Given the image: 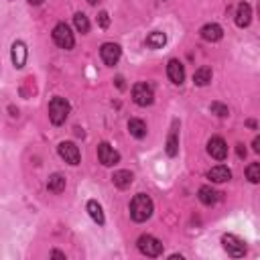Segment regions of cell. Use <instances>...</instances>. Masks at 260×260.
<instances>
[{
	"label": "cell",
	"instance_id": "6da1fadb",
	"mask_svg": "<svg viewBox=\"0 0 260 260\" xmlns=\"http://www.w3.org/2000/svg\"><path fill=\"white\" fill-rule=\"evenodd\" d=\"M152 210H154L152 199H150L148 195H144V193L134 195V199L130 201V218H132L136 224L146 222V220L152 216Z\"/></svg>",
	"mask_w": 260,
	"mask_h": 260
},
{
	"label": "cell",
	"instance_id": "7a4b0ae2",
	"mask_svg": "<svg viewBox=\"0 0 260 260\" xmlns=\"http://www.w3.org/2000/svg\"><path fill=\"white\" fill-rule=\"evenodd\" d=\"M69 110H71V106H69V102L65 98H53L49 102V120L53 122L55 126H61L67 120Z\"/></svg>",
	"mask_w": 260,
	"mask_h": 260
},
{
	"label": "cell",
	"instance_id": "3957f363",
	"mask_svg": "<svg viewBox=\"0 0 260 260\" xmlns=\"http://www.w3.org/2000/svg\"><path fill=\"white\" fill-rule=\"evenodd\" d=\"M136 246H138V250H140L144 256H148V258H157V256L163 254V242H161L159 238L150 236V234H142V236L138 238Z\"/></svg>",
	"mask_w": 260,
	"mask_h": 260
},
{
	"label": "cell",
	"instance_id": "277c9868",
	"mask_svg": "<svg viewBox=\"0 0 260 260\" xmlns=\"http://www.w3.org/2000/svg\"><path fill=\"white\" fill-rule=\"evenodd\" d=\"M222 244H224V250L228 252V256H232V258H242L246 254V242L234 234L222 236Z\"/></svg>",
	"mask_w": 260,
	"mask_h": 260
},
{
	"label": "cell",
	"instance_id": "5b68a950",
	"mask_svg": "<svg viewBox=\"0 0 260 260\" xmlns=\"http://www.w3.org/2000/svg\"><path fill=\"white\" fill-rule=\"evenodd\" d=\"M53 41H55V45L61 47V49H73V45H75L73 33H71V29H69L65 23L55 25V29H53Z\"/></svg>",
	"mask_w": 260,
	"mask_h": 260
},
{
	"label": "cell",
	"instance_id": "8992f818",
	"mask_svg": "<svg viewBox=\"0 0 260 260\" xmlns=\"http://www.w3.org/2000/svg\"><path fill=\"white\" fill-rule=\"evenodd\" d=\"M98 159L104 167H114L120 163V154L108 142H100L98 144Z\"/></svg>",
	"mask_w": 260,
	"mask_h": 260
},
{
	"label": "cell",
	"instance_id": "52a82bcc",
	"mask_svg": "<svg viewBox=\"0 0 260 260\" xmlns=\"http://www.w3.org/2000/svg\"><path fill=\"white\" fill-rule=\"evenodd\" d=\"M132 100L138 104V106H150V104L154 102V92L148 83H136L132 88Z\"/></svg>",
	"mask_w": 260,
	"mask_h": 260
},
{
	"label": "cell",
	"instance_id": "ba28073f",
	"mask_svg": "<svg viewBox=\"0 0 260 260\" xmlns=\"http://www.w3.org/2000/svg\"><path fill=\"white\" fill-rule=\"evenodd\" d=\"M120 55H122V49H120V45H116V43H104V45L100 47V57H102V61L106 63V65H110V67H114V65L118 63Z\"/></svg>",
	"mask_w": 260,
	"mask_h": 260
},
{
	"label": "cell",
	"instance_id": "9c48e42d",
	"mask_svg": "<svg viewBox=\"0 0 260 260\" xmlns=\"http://www.w3.org/2000/svg\"><path fill=\"white\" fill-rule=\"evenodd\" d=\"M59 157L65 161V163H69V165H79V161H81V154H79V148L73 144V142H61L59 144Z\"/></svg>",
	"mask_w": 260,
	"mask_h": 260
},
{
	"label": "cell",
	"instance_id": "30bf717a",
	"mask_svg": "<svg viewBox=\"0 0 260 260\" xmlns=\"http://www.w3.org/2000/svg\"><path fill=\"white\" fill-rule=\"evenodd\" d=\"M207 152H210V157L216 159V161H224L228 157V144L224 138L220 136H214L210 138V142H207Z\"/></svg>",
	"mask_w": 260,
	"mask_h": 260
},
{
	"label": "cell",
	"instance_id": "8fae6325",
	"mask_svg": "<svg viewBox=\"0 0 260 260\" xmlns=\"http://www.w3.org/2000/svg\"><path fill=\"white\" fill-rule=\"evenodd\" d=\"M167 75L175 85H181L185 81V65L179 59H171L167 65Z\"/></svg>",
	"mask_w": 260,
	"mask_h": 260
},
{
	"label": "cell",
	"instance_id": "7c38bea8",
	"mask_svg": "<svg viewBox=\"0 0 260 260\" xmlns=\"http://www.w3.org/2000/svg\"><path fill=\"white\" fill-rule=\"evenodd\" d=\"M199 35H201L203 41L216 43V41H220V39L224 37V29H222L220 25H216V23H210V25H203V27H201Z\"/></svg>",
	"mask_w": 260,
	"mask_h": 260
},
{
	"label": "cell",
	"instance_id": "4fadbf2b",
	"mask_svg": "<svg viewBox=\"0 0 260 260\" xmlns=\"http://www.w3.org/2000/svg\"><path fill=\"white\" fill-rule=\"evenodd\" d=\"M197 197H199V201H201L203 205H207V207H212V205H216V203L220 201V193H218L216 189H212L210 185H203V187H199Z\"/></svg>",
	"mask_w": 260,
	"mask_h": 260
},
{
	"label": "cell",
	"instance_id": "5bb4252c",
	"mask_svg": "<svg viewBox=\"0 0 260 260\" xmlns=\"http://www.w3.org/2000/svg\"><path fill=\"white\" fill-rule=\"evenodd\" d=\"M11 57H13V63H15L17 69L25 67V63H27V47H25L23 41H15V43H13V53H11Z\"/></svg>",
	"mask_w": 260,
	"mask_h": 260
},
{
	"label": "cell",
	"instance_id": "9a60e30c",
	"mask_svg": "<svg viewBox=\"0 0 260 260\" xmlns=\"http://www.w3.org/2000/svg\"><path fill=\"white\" fill-rule=\"evenodd\" d=\"M177 152H179V122L175 120L167 138V154L169 157H177Z\"/></svg>",
	"mask_w": 260,
	"mask_h": 260
},
{
	"label": "cell",
	"instance_id": "2e32d148",
	"mask_svg": "<svg viewBox=\"0 0 260 260\" xmlns=\"http://www.w3.org/2000/svg\"><path fill=\"white\" fill-rule=\"evenodd\" d=\"M250 21H252V9H250V5L248 3H240L238 9H236V25L240 29H244V27L250 25Z\"/></svg>",
	"mask_w": 260,
	"mask_h": 260
},
{
	"label": "cell",
	"instance_id": "e0dca14e",
	"mask_svg": "<svg viewBox=\"0 0 260 260\" xmlns=\"http://www.w3.org/2000/svg\"><path fill=\"white\" fill-rule=\"evenodd\" d=\"M207 179H212L214 183H226L232 179V171L226 167V165H218V167H212L210 173H207Z\"/></svg>",
	"mask_w": 260,
	"mask_h": 260
},
{
	"label": "cell",
	"instance_id": "ac0fdd59",
	"mask_svg": "<svg viewBox=\"0 0 260 260\" xmlns=\"http://www.w3.org/2000/svg\"><path fill=\"white\" fill-rule=\"evenodd\" d=\"M65 185H67V181H65V177L61 175V173H53L49 177V181H47V189L51 191V193H61V191H65Z\"/></svg>",
	"mask_w": 260,
	"mask_h": 260
},
{
	"label": "cell",
	"instance_id": "d6986e66",
	"mask_svg": "<svg viewBox=\"0 0 260 260\" xmlns=\"http://www.w3.org/2000/svg\"><path fill=\"white\" fill-rule=\"evenodd\" d=\"M167 43V35L163 31H152L148 37H146V47L148 49H163Z\"/></svg>",
	"mask_w": 260,
	"mask_h": 260
},
{
	"label": "cell",
	"instance_id": "ffe728a7",
	"mask_svg": "<svg viewBox=\"0 0 260 260\" xmlns=\"http://www.w3.org/2000/svg\"><path fill=\"white\" fill-rule=\"evenodd\" d=\"M112 181H114V185H116L118 189H126V187L132 185L134 175H132L130 171H116V173L112 175Z\"/></svg>",
	"mask_w": 260,
	"mask_h": 260
},
{
	"label": "cell",
	"instance_id": "44dd1931",
	"mask_svg": "<svg viewBox=\"0 0 260 260\" xmlns=\"http://www.w3.org/2000/svg\"><path fill=\"white\" fill-rule=\"evenodd\" d=\"M88 212L92 216V220L98 224V226H104V222H106V218H104V212H102V205L96 201V199H90L88 201Z\"/></svg>",
	"mask_w": 260,
	"mask_h": 260
},
{
	"label": "cell",
	"instance_id": "7402d4cb",
	"mask_svg": "<svg viewBox=\"0 0 260 260\" xmlns=\"http://www.w3.org/2000/svg\"><path fill=\"white\" fill-rule=\"evenodd\" d=\"M128 132H130L134 138H144V136H146V124H144V120H140V118H130V120H128Z\"/></svg>",
	"mask_w": 260,
	"mask_h": 260
},
{
	"label": "cell",
	"instance_id": "603a6c76",
	"mask_svg": "<svg viewBox=\"0 0 260 260\" xmlns=\"http://www.w3.org/2000/svg\"><path fill=\"white\" fill-rule=\"evenodd\" d=\"M193 81H195V85H207L212 81V67H207V65H203V67H199L195 73H193Z\"/></svg>",
	"mask_w": 260,
	"mask_h": 260
},
{
	"label": "cell",
	"instance_id": "cb8c5ba5",
	"mask_svg": "<svg viewBox=\"0 0 260 260\" xmlns=\"http://www.w3.org/2000/svg\"><path fill=\"white\" fill-rule=\"evenodd\" d=\"M73 25H75V29H77L81 35H85V33L90 31V19H88L83 13H75V17H73Z\"/></svg>",
	"mask_w": 260,
	"mask_h": 260
},
{
	"label": "cell",
	"instance_id": "d4e9b609",
	"mask_svg": "<svg viewBox=\"0 0 260 260\" xmlns=\"http://www.w3.org/2000/svg\"><path fill=\"white\" fill-rule=\"evenodd\" d=\"M246 177H248V181H250V183H258V181H260V163H252V165H248V169H246Z\"/></svg>",
	"mask_w": 260,
	"mask_h": 260
},
{
	"label": "cell",
	"instance_id": "484cf974",
	"mask_svg": "<svg viewBox=\"0 0 260 260\" xmlns=\"http://www.w3.org/2000/svg\"><path fill=\"white\" fill-rule=\"evenodd\" d=\"M210 110L216 114V116H220V118H226L228 114H230V110H228V106H224V104H220V102H214L212 106H210Z\"/></svg>",
	"mask_w": 260,
	"mask_h": 260
},
{
	"label": "cell",
	"instance_id": "4316f807",
	"mask_svg": "<svg viewBox=\"0 0 260 260\" xmlns=\"http://www.w3.org/2000/svg\"><path fill=\"white\" fill-rule=\"evenodd\" d=\"M98 25H100L102 29H108V27H110V17H108V13L102 11V13L98 15Z\"/></svg>",
	"mask_w": 260,
	"mask_h": 260
},
{
	"label": "cell",
	"instance_id": "83f0119b",
	"mask_svg": "<svg viewBox=\"0 0 260 260\" xmlns=\"http://www.w3.org/2000/svg\"><path fill=\"white\" fill-rule=\"evenodd\" d=\"M236 152H238L240 159H244V157H246V148H244V144H238V146H236Z\"/></svg>",
	"mask_w": 260,
	"mask_h": 260
},
{
	"label": "cell",
	"instance_id": "f1b7e54d",
	"mask_svg": "<svg viewBox=\"0 0 260 260\" xmlns=\"http://www.w3.org/2000/svg\"><path fill=\"white\" fill-rule=\"evenodd\" d=\"M252 146H254V150H256V152H260V138H258V136L254 138V142H252Z\"/></svg>",
	"mask_w": 260,
	"mask_h": 260
},
{
	"label": "cell",
	"instance_id": "f546056e",
	"mask_svg": "<svg viewBox=\"0 0 260 260\" xmlns=\"http://www.w3.org/2000/svg\"><path fill=\"white\" fill-rule=\"evenodd\" d=\"M51 256H53V258H65V254L59 252V250H53V252H51Z\"/></svg>",
	"mask_w": 260,
	"mask_h": 260
},
{
	"label": "cell",
	"instance_id": "4dcf8cb0",
	"mask_svg": "<svg viewBox=\"0 0 260 260\" xmlns=\"http://www.w3.org/2000/svg\"><path fill=\"white\" fill-rule=\"evenodd\" d=\"M116 85H118L120 90H124V79H122V77H116Z\"/></svg>",
	"mask_w": 260,
	"mask_h": 260
},
{
	"label": "cell",
	"instance_id": "1f68e13d",
	"mask_svg": "<svg viewBox=\"0 0 260 260\" xmlns=\"http://www.w3.org/2000/svg\"><path fill=\"white\" fill-rule=\"evenodd\" d=\"M29 5H33V7H39V5H43V0H29Z\"/></svg>",
	"mask_w": 260,
	"mask_h": 260
},
{
	"label": "cell",
	"instance_id": "d6a6232c",
	"mask_svg": "<svg viewBox=\"0 0 260 260\" xmlns=\"http://www.w3.org/2000/svg\"><path fill=\"white\" fill-rule=\"evenodd\" d=\"M246 124H248V126H250V128H256V122H254V120H248V122H246Z\"/></svg>",
	"mask_w": 260,
	"mask_h": 260
},
{
	"label": "cell",
	"instance_id": "836d02e7",
	"mask_svg": "<svg viewBox=\"0 0 260 260\" xmlns=\"http://www.w3.org/2000/svg\"><path fill=\"white\" fill-rule=\"evenodd\" d=\"M88 3H90V5H98V3H100V0H88Z\"/></svg>",
	"mask_w": 260,
	"mask_h": 260
}]
</instances>
